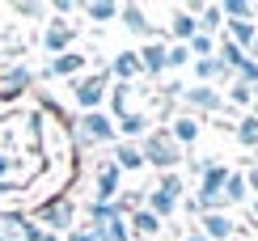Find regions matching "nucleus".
Returning <instances> with one entry per match:
<instances>
[{
	"label": "nucleus",
	"mask_w": 258,
	"mask_h": 241,
	"mask_svg": "<svg viewBox=\"0 0 258 241\" xmlns=\"http://www.w3.org/2000/svg\"><path fill=\"white\" fill-rule=\"evenodd\" d=\"M140 152H144V165H157L161 173H174L182 161H186V152L169 140L165 127H153V131H148V136L140 140Z\"/></svg>",
	"instance_id": "1"
},
{
	"label": "nucleus",
	"mask_w": 258,
	"mask_h": 241,
	"mask_svg": "<svg viewBox=\"0 0 258 241\" xmlns=\"http://www.w3.org/2000/svg\"><path fill=\"white\" fill-rule=\"evenodd\" d=\"M72 140L81 148H102V144H119V131H114V118L106 110H89L72 123Z\"/></svg>",
	"instance_id": "2"
},
{
	"label": "nucleus",
	"mask_w": 258,
	"mask_h": 241,
	"mask_svg": "<svg viewBox=\"0 0 258 241\" xmlns=\"http://www.w3.org/2000/svg\"><path fill=\"white\" fill-rule=\"evenodd\" d=\"M106 89H110V72H106V68H93L89 76H81V81L72 85V106H77L81 114L102 110V106H106Z\"/></svg>",
	"instance_id": "3"
},
{
	"label": "nucleus",
	"mask_w": 258,
	"mask_h": 241,
	"mask_svg": "<svg viewBox=\"0 0 258 241\" xmlns=\"http://www.w3.org/2000/svg\"><path fill=\"white\" fill-rule=\"evenodd\" d=\"M30 220H34V224H42L47 233L63 237L68 228H77V203H72L68 195H55V199H47L34 216H30Z\"/></svg>",
	"instance_id": "4"
},
{
	"label": "nucleus",
	"mask_w": 258,
	"mask_h": 241,
	"mask_svg": "<svg viewBox=\"0 0 258 241\" xmlns=\"http://www.w3.org/2000/svg\"><path fill=\"white\" fill-rule=\"evenodd\" d=\"M224 178H229V165L216 161V157H208V165H203V173H199V191H195V199H199L203 212H220L224 207V199H220Z\"/></svg>",
	"instance_id": "5"
},
{
	"label": "nucleus",
	"mask_w": 258,
	"mask_h": 241,
	"mask_svg": "<svg viewBox=\"0 0 258 241\" xmlns=\"http://www.w3.org/2000/svg\"><path fill=\"white\" fill-rule=\"evenodd\" d=\"M178 102H182V110L186 114H220L224 110V93L216 89V85H190V89H182L178 93Z\"/></svg>",
	"instance_id": "6"
},
{
	"label": "nucleus",
	"mask_w": 258,
	"mask_h": 241,
	"mask_svg": "<svg viewBox=\"0 0 258 241\" xmlns=\"http://www.w3.org/2000/svg\"><path fill=\"white\" fill-rule=\"evenodd\" d=\"M119 182H123V173L114 169V161H102V165L93 169V195H89V203H114V199H119Z\"/></svg>",
	"instance_id": "7"
},
{
	"label": "nucleus",
	"mask_w": 258,
	"mask_h": 241,
	"mask_svg": "<svg viewBox=\"0 0 258 241\" xmlns=\"http://www.w3.org/2000/svg\"><path fill=\"white\" fill-rule=\"evenodd\" d=\"M72 42H77V26H68L59 17H51L42 26V51L47 55H63V51H72Z\"/></svg>",
	"instance_id": "8"
},
{
	"label": "nucleus",
	"mask_w": 258,
	"mask_h": 241,
	"mask_svg": "<svg viewBox=\"0 0 258 241\" xmlns=\"http://www.w3.org/2000/svg\"><path fill=\"white\" fill-rule=\"evenodd\" d=\"M119 21H123V30H132V34L144 38V42L161 38V30L148 21V9H144V5H119Z\"/></svg>",
	"instance_id": "9"
},
{
	"label": "nucleus",
	"mask_w": 258,
	"mask_h": 241,
	"mask_svg": "<svg viewBox=\"0 0 258 241\" xmlns=\"http://www.w3.org/2000/svg\"><path fill=\"white\" fill-rule=\"evenodd\" d=\"M165 131H169V140H174V144H178L182 152H186V148H190V144H195V140H199V131H203V123H199L195 114L178 110V114H174V118H169V123H165Z\"/></svg>",
	"instance_id": "10"
},
{
	"label": "nucleus",
	"mask_w": 258,
	"mask_h": 241,
	"mask_svg": "<svg viewBox=\"0 0 258 241\" xmlns=\"http://www.w3.org/2000/svg\"><path fill=\"white\" fill-rule=\"evenodd\" d=\"M85 64H89V55H85V51H63V55H51L47 64H42V76H51V81H55V76H81L85 72Z\"/></svg>",
	"instance_id": "11"
},
{
	"label": "nucleus",
	"mask_w": 258,
	"mask_h": 241,
	"mask_svg": "<svg viewBox=\"0 0 258 241\" xmlns=\"http://www.w3.org/2000/svg\"><path fill=\"white\" fill-rule=\"evenodd\" d=\"M114 131H119V144H140V140L153 131V123H148L144 110H127L114 118Z\"/></svg>",
	"instance_id": "12"
},
{
	"label": "nucleus",
	"mask_w": 258,
	"mask_h": 241,
	"mask_svg": "<svg viewBox=\"0 0 258 241\" xmlns=\"http://www.w3.org/2000/svg\"><path fill=\"white\" fill-rule=\"evenodd\" d=\"M195 228L208 241H233V237H237V224H233L224 212H203L199 220H195Z\"/></svg>",
	"instance_id": "13"
},
{
	"label": "nucleus",
	"mask_w": 258,
	"mask_h": 241,
	"mask_svg": "<svg viewBox=\"0 0 258 241\" xmlns=\"http://www.w3.org/2000/svg\"><path fill=\"white\" fill-rule=\"evenodd\" d=\"M136 59H140V72H144V76L161 81V76H165V38H153V42H144V47L136 51Z\"/></svg>",
	"instance_id": "14"
},
{
	"label": "nucleus",
	"mask_w": 258,
	"mask_h": 241,
	"mask_svg": "<svg viewBox=\"0 0 258 241\" xmlns=\"http://www.w3.org/2000/svg\"><path fill=\"white\" fill-rule=\"evenodd\" d=\"M106 72H110V81H119V85H132L136 76H144L140 72V59H136V51H119L110 64H106Z\"/></svg>",
	"instance_id": "15"
},
{
	"label": "nucleus",
	"mask_w": 258,
	"mask_h": 241,
	"mask_svg": "<svg viewBox=\"0 0 258 241\" xmlns=\"http://www.w3.org/2000/svg\"><path fill=\"white\" fill-rule=\"evenodd\" d=\"M127 228H132V241H153V237H161V224L153 212H144V207H140V212H132L127 216Z\"/></svg>",
	"instance_id": "16"
},
{
	"label": "nucleus",
	"mask_w": 258,
	"mask_h": 241,
	"mask_svg": "<svg viewBox=\"0 0 258 241\" xmlns=\"http://www.w3.org/2000/svg\"><path fill=\"white\" fill-rule=\"evenodd\" d=\"M30 81H34V72H30L26 64H5V68H0V89H9V93H26Z\"/></svg>",
	"instance_id": "17"
},
{
	"label": "nucleus",
	"mask_w": 258,
	"mask_h": 241,
	"mask_svg": "<svg viewBox=\"0 0 258 241\" xmlns=\"http://www.w3.org/2000/svg\"><path fill=\"white\" fill-rule=\"evenodd\" d=\"M220 34L229 38L233 47L250 51V47H254V38H258V21H224V30H220Z\"/></svg>",
	"instance_id": "18"
},
{
	"label": "nucleus",
	"mask_w": 258,
	"mask_h": 241,
	"mask_svg": "<svg viewBox=\"0 0 258 241\" xmlns=\"http://www.w3.org/2000/svg\"><path fill=\"white\" fill-rule=\"evenodd\" d=\"M190 68H195V85H212V81H233V72L224 68V64H220L216 55H208V59H195Z\"/></svg>",
	"instance_id": "19"
},
{
	"label": "nucleus",
	"mask_w": 258,
	"mask_h": 241,
	"mask_svg": "<svg viewBox=\"0 0 258 241\" xmlns=\"http://www.w3.org/2000/svg\"><path fill=\"white\" fill-rule=\"evenodd\" d=\"M195 34H199V17H190L186 9H178L169 17V42H190Z\"/></svg>",
	"instance_id": "20"
},
{
	"label": "nucleus",
	"mask_w": 258,
	"mask_h": 241,
	"mask_svg": "<svg viewBox=\"0 0 258 241\" xmlns=\"http://www.w3.org/2000/svg\"><path fill=\"white\" fill-rule=\"evenodd\" d=\"M110 161H114L119 173H140V169H144V152H140V144H119Z\"/></svg>",
	"instance_id": "21"
},
{
	"label": "nucleus",
	"mask_w": 258,
	"mask_h": 241,
	"mask_svg": "<svg viewBox=\"0 0 258 241\" xmlns=\"http://www.w3.org/2000/svg\"><path fill=\"white\" fill-rule=\"evenodd\" d=\"M132 93H136V85H119V81H110V89H106V106H110V118H119L132 110Z\"/></svg>",
	"instance_id": "22"
},
{
	"label": "nucleus",
	"mask_w": 258,
	"mask_h": 241,
	"mask_svg": "<svg viewBox=\"0 0 258 241\" xmlns=\"http://www.w3.org/2000/svg\"><path fill=\"white\" fill-rule=\"evenodd\" d=\"M81 13L89 21H98V26H106V21H119V5H114V0H85Z\"/></svg>",
	"instance_id": "23"
},
{
	"label": "nucleus",
	"mask_w": 258,
	"mask_h": 241,
	"mask_svg": "<svg viewBox=\"0 0 258 241\" xmlns=\"http://www.w3.org/2000/svg\"><path fill=\"white\" fill-rule=\"evenodd\" d=\"M220 199H224V203H245V199H250V186H245V173H241V169H229Z\"/></svg>",
	"instance_id": "24"
},
{
	"label": "nucleus",
	"mask_w": 258,
	"mask_h": 241,
	"mask_svg": "<svg viewBox=\"0 0 258 241\" xmlns=\"http://www.w3.org/2000/svg\"><path fill=\"white\" fill-rule=\"evenodd\" d=\"M216 59H220L229 72H237V68H241V59H245V51H241V47H233L224 34H216Z\"/></svg>",
	"instance_id": "25"
},
{
	"label": "nucleus",
	"mask_w": 258,
	"mask_h": 241,
	"mask_svg": "<svg viewBox=\"0 0 258 241\" xmlns=\"http://www.w3.org/2000/svg\"><path fill=\"white\" fill-rule=\"evenodd\" d=\"M98 241H132V228H127V216H114V220H106L98 233Z\"/></svg>",
	"instance_id": "26"
},
{
	"label": "nucleus",
	"mask_w": 258,
	"mask_h": 241,
	"mask_svg": "<svg viewBox=\"0 0 258 241\" xmlns=\"http://www.w3.org/2000/svg\"><path fill=\"white\" fill-rule=\"evenodd\" d=\"M233 136H237V144H241V148H258V118H254V114H245L241 123H233Z\"/></svg>",
	"instance_id": "27"
},
{
	"label": "nucleus",
	"mask_w": 258,
	"mask_h": 241,
	"mask_svg": "<svg viewBox=\"0 0 258 241\" xmlns=\"http://www.w3.org/2000/svg\"><path fill=\"white\" fill-rule=\"evenodd\" d=\"M224 30V17H220V5H203V13H199V34H212L216 38Z\"/></svg>",
	"instance_id": "28"
},
{
	"label": "nucleus",
	"mask_w": 258,
	"mask_h": 241,
	"mask_svg": "<svg viewBox=\"0 0 258 241\" xmlns=\"http://www.w3.org/2000/svg\"><path fill=\"white\" fill-rule=\"evenodd\" d=\"M178 68H190L186 42H165V72H178Z\"/></svg>",
	"instance_id": "29"
},
{
	"label": "nucleus",
	"mask_w": 258,
	"mask_h": 241,
	"mask_svg": "<svg viewBox=\"0 0 258 241\" xmlns=\"http://www.w3.org/2000/svg\"><path fill=\"white\" fill-rule=\"evenodd\" d=\"M229 97H224V106H237V110H250L254 106V93H250V85H241V81H229V89H224Z\"/></svg>",
	"instance_id": "30"
},
{
	"label": "nucleus",
	"mask_w": 258,
	"mask_h": 241,
	"mask_svg": "<svg viewBox=\"0 0 258 241\" xmlns=\"http://www.w3.org/2000/svg\"><path fill=\"white\" fill-rule=\"evenodd\" d=\"M157 186H161V191H169L174 199H182V186H186V182H182V173L174 169V173H161V178H157Z\"/></svg>",
	"instance_id": "31"
},
{
	"label": "nucleus",
	"mask_w": 258,
	"mask_h": 241,
	"mask_svg": "<svg viewBox=\"0 0 258 241\" xmlns=\"http://www.w3.org/2000/svg\"><path fill=\"white\" fill-rule=\"evenodd\" d=\"M13 173H21V161L13 157V152H0V182L13 178Z\"/></svg>",
	"instance_id": "32"
},
{
	"label": "nucleus",
	"mask_w": 258,
	"mask_h": 241,
	"mask_svg": "<svg viewBox=\"0 0 258 241\" xmlns=\"http://www.w3.org/2000/svg\"><path fill=\"white\" fill-rule=\"evenodd\" d=\"M13 13L17 17H42V13H51L47 5H34V0H26V5H13Z\"/></svg>",
	"instance_id": "33"
},
{
	"label": "nucleus",
	"mask_w": 258,
	"mask_h": 241,
	"mask_svg": "<svg viewBox=\"0 0 258 241\" xmlns=\"http://www.w3.org/2000/svg\"><path fill=\"white\" fill-rule=\"evenodd\" d=\"M63 241H98V237L85 233V228H68V233H63Z\"/></svg>",
	"instance_id": "34"
},
{
	"label": "nucleus",
	"mask_w": 258,
	"mask_h": 241,
	"mask_svg": "<svg viewBox=\"0 0 258 241\" xmlns=\"http://www.w3.org/2000/svg\"><path fill=\"white\" fill-rule=\"evenodd\" d=\"M245 173V186H250V195H258V165H250V169H241Z\"/></svg>",
	"instance_id": "35"
},
{
	"label": "nucleus",
	"mask_w": 258,
	"mask_h": 241,
	"mask_svg": "<svg viewBox=\"0 0 258 241\" xmlns=\"http://www.w3.org/2000/svg\"><path fill=\"white\" fill-rule=\"evenodd\" d=\"M182 241H208V237H203V233H199V228H195V224H190V228H186V233H182Z\"/></svg>",
	"instance_id": "36"
},
{
	"label": "nucleus",
	"mask_w": 258,
	"mask_h": 241,
	"mask_svg": "<svg viewBox=\"0 0 258 241\" xmlns=\"http://www.w3.org/2000/svg\"><path fill=\"white\" fill-rule=\"evenodd\" d=\"M245 59H254V64H258V38H254V47L245 51Z\"/></svg>",
	"instance_id": "37"
},
{
	"label": "nucleus",
	"mask_w": 258,
	"mask_h": 241,
	"mask_svg": "<svg viewBox=\"0 0 258 241\" xmlns=\"http://www.w3.org/2000/svg\"><path fill=\"white\" fill-rule=\"evenodd\" d=\"M250 216H254V224H258V199H254V207H250Z\"/></svg>",
	"instance_id": "38"
},
{
	"label": "nucleus",
	"mask_w": 258,
	"mask_h": 241,
	"mask_svg": "<svg viewBox=\"0 0 258 241\" xmlns=\"http://www.w3.org/2000/svg\"><path fill=\"white\" fill-rule=\"evenodd\" d=\"M42 241H63V237H55V233H47V237H42Z\"/></svg>",
	"instance_id": "39"
},
{
	"label": "nucleus",
	"mask_w": 258,
	"mask_h": 241,
	"mask_svg": "<svg viewBox=\"0 0 258 241\" xmlns=\"http://www.w3.org/2000/svg\"><path fill=\"white\" fill-rule=\"evenodd\" d=\"M250 93H254V102H258V81H254V85H250Z\"/></svg>",
	"instance_id": "40"
},
{
	"label": "nucleus",
	"mask_w": 258,
	"mask_h": 241,
	"mask_svg": "<svg viewBox=\"0 0 258 241\" xmlns=\"http://www.w3.org/2000/svg\"><path fill=\"white\" fill-rule=\"evenodd\" d=\"M0 68H5V64H0Z\"/></svg>",
	"instance_id": "41"
}]
</instances>
